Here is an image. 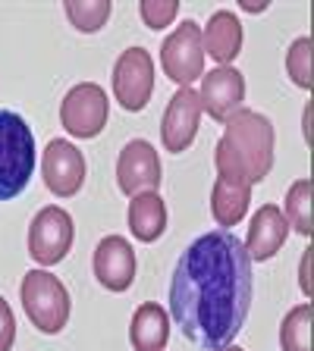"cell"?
Listing matches in <instances>:
<instances>
[{"label":"cell","instance_id":"obj_14","mask_svg":"<svg viewBox=\"0 0 314 351\" xmlns=\"http://www.w3.org/2000/svg\"><path fill=\"white\" fill-rule=\"evenodd\" d=\"M242 22L233 10H217L211 13V19L205 22V32H201V47H205V57H211L217 66H229L242 51Z\"/></svg>","mask_w":314,"mask_h":351},{"label":"cell","instance_id":"obj_12","mask_svg":"<svg viewBox=\"0 0 314 351\" xmlns=\"http://www.w3.org/2000/svg\"><path fill=\"white\" fill-rule=\"evenodd\" d=\"M198 125H201V104H198L195 88H179L170 104L164 107L161 119V141L170 154L189 151V145L195 141Z\"/></svg>","mask_w":314,"mask_h":351},{"label":"cell","instance_id":"obj_7","mask_svg":"<svg viewBox=\"0 0 314 351\" xmlns=\"http://www.w3.org/2000/svg\"><path fill=\"white\" fill-rule=\"evenodd\" d=\"M76 239V223L63 207L51 204L35 213V219L29 223V254L41 267H54L60 263Z\"/></svg>","mask_w":314,"mask_h":351},{"label":"cell","instance_id":"obj_20","mask_svg":"<svg viewBox=\"0 0 314 351\" xmlns=\"http://www.w3.org/2000/svg\"><path fill=\"white\" fill-rule=\"evenodd\" d=\"M311 320H314L311 301L293 307L283 317V326H280V345H283V351H311Z\"/></svg>","mask_w":314,"mask_h":351},{"label":"cell","instance_id":"obj_6","mask_svg":"<svg viewBox=\"0 0 314 351\" xmlns=\"http://www.w3.org/2000/svg\"><path fill=\"white\" fill-rule=\"evenodd\" d=\"M161 66L170 82L179 88H192V82L205 75V47H201V29L195 22H179L170 38L161 44Z\"/></svg>","mask_w":314,"mask_h":351},{"label":"cell","instance_id":"obj_26","mask_svg":"<svg viewBox=\"0 0 314 351\" xmlns=\"http://www.w3.org/2000/svg\"><path fill=\"white\" fill-rule=\"evenodd\" d=\"M220 351H245V348H236V345H227V348H220Z\"/></svg>","mask_w":314,"mask_h":351},{"label":"cell","instance_id":"obj_22","mask_svg":"<svg viewBox=\"0 0 314 351\" xmlns=\"http://www.w3.org/2000/svg\"><path fill=\"white\" fill-rule=\"evenodd\" d=\"M286 73L299 88L311 91L314 79H311V38H295L293 47L286 51Z\"/></svg>","mask_w":314,"mask_h":351},{"label":"cell","instance_id":"obj_1","mask_svg":"<svg viewBox=\"0 0 314 351\" xmlns=\"http://www.w3.org/2000/svg\"><path fill=\"white\" fill-rule=\"evenodd\" d=\"M251 257L229 229L198 235L176 261L170 279V317L205 351L233 345L249 320Z\"/></svg>","mask_w":314,"mask_h":351},{"label":"cell","instance_id":"obj_13","mask_svg":"<svg viewBox=\"0 0 314 351\" xmlns=\"http://www.w3.org/2000/svg\"><path fill=\"white\" fill-rule=\"evenodd\" d=\"M91 270L107 292H126L135 282V251L123 235H104L91 257Z\"/></svg>","mask_w":314,"mask_h":351},{"label":"cell","instance_id":"obj_18","mask_svg":"<svg viewBox=\"0 0 314 351\" xmlns=\"http://www.w3.org/2000/svg\"><path fill=\"white\" fill-rule=\"evenodd\" d=\"M129 232L139 241H157L167 232V204L157 191H145L129 201Z\"/></svg>","mask_w":314,"mask_h":351},{"label":"cell","instance_id":"obj_24","mask_svg":"<svg viewBox=\"0 0 314 351\" xmlns=\"http://www.w3.org/2000/svg\"><path fill=\"white\" fill-rule=\"evenodd\" d=\"M16 342V317L10 304L0 298V351H10Z\"/></svg>","mask_w":314,"mask_h":351},{"label":"cell","instance_id":"obj_9","mask_svg":"<svg viewBox=\"0 0 314 351\" xmlns=\"http://www.w3.org/2000/svg\"><path fill=\"white\" fill-rule=\"evenodd\" d=\"M164 182L161 173V157L148 145L145 138H132L129 145L120 151L117 160V185L123 195L135 197L145 191H157Z\"/></svg>","mask_w":314,"mask_h":351},{"label":"cell","instance_id":"obj_17","mask_svg":"<svg viewBox=\"0 0 314 351\" xmlns=\"http://www.w3.org/2000/svg\"><path fill=\"white\" fill-rule=\"evenodd\" d=\"M251 204V185L236 182V179H223L217 176V182L211 189V213L223 229L239 226L245 219V210Z\"/></svg>","mask_w":314,"mask_h":351},{"label":"cell","instance_id":"obj_15","mask_svg":"<svg viewBox=\"0 0 314 351\" xmlns=\"http://www.w3.org/2000/svg\"><path fill=\"white\" fill-rule=\"evenodd\" d=\"M286 235H289V226H286L280 207L264 204V207H258L255 217H251L245 251H249L251 261H271L286 245Z\"/></svg>","mask_w":314,"mask_h":351},{"label":"cell","instance_id":"obj_25","mask_svg":"<svg viewBox=\"0 0 314 351\" xmlns=\"http://www.w3.org/2000/svg\"><path fill=\"white\" fill-rule=\"evenodd\" d=\"M311 248L305 251V261H302V289H305V295H311Z\"/></svg>","mask_w":314,"mask_h":351},{"label":"cell","instance_id":"obj_21","mask_svg":"<svg viewBox=\"0 0 314 351\" xmlns=\"http://www.w3.org/2000/svg\"><path fill=\"white\" fill-rule=\"evenodd\" d=\"M63 10L76 29L85 32V35H95L107 25L113 7H110V0H66Z\"/></svg>","mask_w":314,"mask_h":351},{"label":"cell","instance_id":"obj_8","mask_svg":"<svg viewBox=\"0 0 314 351\" xmlns=\"http://www.w3.org/2000/svg\"><path fill=\"white\" fill-rule=\"evenodd\" d=\"M113 95L120 107L139 113L154 95V60L145 47H129L113 63Z\"/></svg>","mask_w":314,"mask_h":351},{"label":"cell","instance_id":"obj_10","mask_svg":"<svg viewBox=\"0 0 314 351\" xmlns=\"http://www.w3.org/2000/svg\"><path fill=\"white\" fill-rule=\"evenodd\" d=\"M41 176L44 185L57 197H73L79 195L82 182H85V157L82 151L66 138H51L44 147L41 160Z\"/></svg>","mask_w":314,"mask_h":351},{"label":"cell","instance_id":"obj_4","mask_svg":"<svg viewBox=\"0 0 314 351\" xmlns=\"http://www.w3.org/2000/svg\"><path fill=\"white\" fill-rule=\"evenodd\" d=\"M19 298H22V311L32 320V326L38 332H44V336H57V332H63L66 323H69L73 301H69L66 285L54 273L29 270L22 276Z\"/></svg>","mask_w":314,"mask_h":351},{"label":"cell","instance_id":"obj_3","mask_svg":"<svg viewBox=\"0 0 314 351\" xmlns=\"http://www.w3.org/2000/svg\"><path fill=\"white\" fill-rule=\"evenodd\" d=\"M35 135L16 110H0V201L29 189L35 173Z\"/></svg>","mask_w":314,"mask_h":351},{"label":"cell","instance_id":"obj_16","mask_svg":"<svg viewBox=\"0 0 314 351\" xmlns=\"http://www.w3.org/2000/svg\"><path fill=\"white\" fill-rule=\"evenodd\" d=\"M170 339V314L161 304L145 301L135 307L129 323V342L135 351H164Z\"/></svg>","mask_w":314,"mask_h":351},{"label":"cell","instance_id":"obj_2","mask_svg":"<svg viewBox=\"0 0 314 351\" xmlns=\"http://www.w3.org/2000/svg\"><path fill=\"white\" fill-rule=\"evenodd\" d=\"M217 141V176L236 182H264L273 169V125L258 110H236Z\"/></svg>","mask_w":314,"mask_h":351},{"label":"cell","instance_id":"obj_23","mask_svg":"<svg viewBox=\"0 0 314 351\" xmlns=\"http://www.w3.org/2000/svg\"><path fill=\"white\" fill-rule=\"evenodd\" d=\"M139 13H142V19H145L148 29L161 32L176 19V13H179V0H142Z\"/></svg>","mask_w":314,"mask_h":351},{"label":"cell","instance_id":"obj_11","mask_svg":"<svg viewBox=\"0 0 314 351\" xmlns=\"http://www.w3.org/2000/svg\"><path fill=\"white\" fill-rule=\"evenodd\" d=\"M245 101V75L233 66H217L211 73L201 75V91H198V104L201 113H208L217 123H227L236 110H242Z\"/></svg>","mask_w":314,"mask_h":351},{"label":"cell","instance_id":"obj_19","mask_svg":"<svg viewBox=\"0 0 314 351\" xmlns=\"http://www.w3.org/2000/svg\"><path fill=\"white\" fill-rule=\"evenodd\" d=\"M283 219L286 226L295 229L299 235H311L314 219H311V179H299V182L289 185L283 201Z\"/></svg>","mask_w":314,"mask_h":351},{"label":"cell","instance_id":"obj_5","mask_svg":"<svg viewBox=\"0 0 314 351\" xmlns=\"http://www.w3.org/2000/svg\"><path fill=\"white\" fill-rule=\"evenodd\" d=\"M110 101L98 82H79L66 91L60 104V125H63L73 138H95L107 125Z\"/></svg>","mask_w":314,"mask_h":351}]
</instances>
